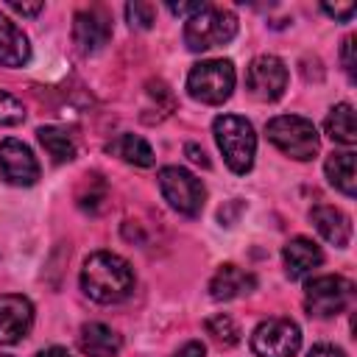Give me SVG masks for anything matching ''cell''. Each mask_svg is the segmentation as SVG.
<instances>
[{"label":"cell","mask_w":357,"mask_h":357,"mask_svg":"<svg viewBox=\"0 0 357 357\" xmlns=\"http://www.w3.org/2000/svg\"><path fill=\"white\" fill-rule=\"evenodd\" d=\"M354 304V282L346 276H315L304 287V307L315 318H332Z\"/></svg>","instance_id":"obj_6"},{"label":"cell","mask_w":357,"mask_h":357,"mask_svg":"<svg viewBox=\"0 0 357 357\" xmlns=\"http://www.w3.org/2000/svg\"><path fill=\"white\" fill-rule=\"evenodd\" d=\"M329 17H335V20H351L354 17V11H357V6L354 3H346V6H329V3H324L321 6Z\"/></svg>","instance_id":"obj_27"},{"label":"cell","mask_w":357,"mask_h":357,"mask_svg":"<svg viewBox=\"0 0 357 357\" xmlns=\"http://www.w3.org/2000/svg\"><path fill=\"white\" fill-rule=\"evenodd\" d=\"M324 170H326V178H329V184L335 190H340L343 195L354 198V192H357L354 181L357 178H354V153L351 151H335V153H329Z\"/></svg>","instance_id":"obj_18"},{"label":"cell","mask_w":357,"mask_h":357,"mask_svg":"<svg viewBox=\"0 0 357 357\" xmlns=\"http://www.w3.org/2000/svg\"><path fill=\"white\" fill-rule=\"evenodd\" d=\"M282 259H284V273L290 279H301L304 273H310L324 262V254L310 237H293L282 248Z\"/></svg>","instance_id":"obj_15"},{"label":"cell","mask_w":357,"mask_h":357,"mask_svg":"<svg viewBox=\"0 0 357 357\" xmlns=\"http://www.w3.org/2000/svg\"><path fill=\"white\" fill-rule=\"evenodd\" d=\"M204 6H206V3H170L167 8H170L173 14H178V17H187V20H190V17L198 14Z\"/></svg>","instance_id":"obj_30"},{"label":"cell","mask_w":357,"mask_h":357,"mask_svg":"<svg viewBox=\"0 0 357 357\" xmlns=\"http://www.w3.org/2000/svg\"><path fill=\"white\" fill-rule=\"evenodd\" d=\"M36 357H73L67 349H61V346H50V349H42V351H36Z\"/></svg>","instance_id":"obj_33"},{"label":"cell","mask_w":357,"mask_h":357,"mask_svg":"<svg viewBox=\"0 0 357 357\" xmlns=\"http://www.w3.org/2000/svg\"><path fill=\"white\" fill-rule=\"evenodd\" d=\"M206 354V346L201 343V340H190V343H184L176 354H170V357H204Z\"/></svg>","instance_id":"obj_29"},{"label":"cell","mask_w":357,"mask_h":357,"mask_svg":"<svg viewBox=\"0 0 357 357\" xmlns=\"http://www.w3.org/2000/svg\"><path fill=\"white\" fill-rule=\"evenodd\" d=\"M212 134L215 142L229 165L231 173L243 176L254 167V156H257V134L254 126L240 117V114H220L212 123Z\"/></svg>","instance_id":"obj_2"},{"label":"cell","mask_w":357,"mask_h":357,"mask_svg":"<svg viewBox=\"0 0 357 357\" xmlns=\"http://www.w3.org/2000/svg\"><path fill=\"white\" fill-rule=\"evenodd\" d=\"M265 137L284 156L298 159V162L315 159V153L321 148V139H318V131H315L312 120L298 117V114H279V117L268 120L265 123Z\"/></svg>","instance_id":"obj_4"},{"label":"cell","mask_w":357,"mask_h":357,"mask_svg":"<svg viewBox=\"0 0 357 357\" xmlns=\"http://www.w3.org/2000/svg\"><path fill=\"white\" fill-rule=\"evenodd\" d=\"M257 287V276L226 262L215 271V276L209 279V296L215 301H231V298H240V296H248L251 290Z\"/></svg>","instance_id":"obj_14"},{"label":"cell","mask_w":357,"mask_h":357,"mask_svg":"<svg viewBox=\"0 0 357 357\" xmlns=\"http://www.w3.org/2000/svg\"><path fill=\"white\" fill-rule=\"evenodd\" d=\"M0 357H11V354H3V351H0Z\"/></svg>","instance_id":"obj_34"},{"label":"cell","mask_w":357,"mask_h":357,"mask_svg":"<svg viewBox=\"0 0 357 357\" xmlns=\"http://www.w3.org/2000/svg\"><path fill=\"white\" fill-rule=\"evenodd\" d=\"M234 81H237V73H234V64L229 59H206V61H198L190 70L187 92L198 103L220 106V103H226L231 98Z\"/></svg>","instance_id":"obj_5"},{"label":"cell","mask_w":357,"mask_h":357,"mask_svg":"<svg viewBox=\"0 0 357 357\" xmlns=\"http://www.w3.org/2000/svg\"><path fill=\"white\" fill-rule=\"evenodd\" d=\"M8 8L17 11V14H22V17H33V14H39L45 6H42V3H14V0H11Z\"/></svg>","instance_id":"obj_32"},{"label":"cell","mask_w":357,"mask_h":357,"mask_svg":"<svg viewBox=\"0 0 357 357\" xmlns=\"http://www.w3.org/2000/svg\"><path fill=\"white\" fill-rule=\"evenodd\" d=\"M343 70L354 81V36H346L343 39Z\"/></svg>","instance_id":"obj_26"},{"label":"cell","mask_w":357,"mask_h":357,"mask_svg":"<svg viewBox=\"0 0 357 357\" xmlns=\"http://www.w3.org/2000/svg\"><path fill=\"white\" fill-rule=\"evenodd\" d=\"M184 153L190 156V162H195V165H201V167H209V159H206V153H204V148H201V145L187 142V145H184Z\"/></svg>","instance_id":"obj_31"},{"label":"cell","mask_w":357,"mask_h":357,"mask_svg":"<svg viewBox=\"0 0 357 357\" xmlns=\"http://www.w3.org/2000/svg\"><path fill=\"white\" fill-rule=\"evenodd\" d=\"M36 139L42 142V148L47 151V156L56 162V165H64L75 156V139L70 131L59 128V126H42L36 131Z\"/></svg>","instance_id":"obj_21"},{"label":"cell","mask_w":357,"mask_h":357,"mask_svg":"<svg viewBox=\"0 0 357 357\" xmlns=\"http://www.w3.org/2000/svg\"><path fill=\"white\" fill-rule=\"evenodd\" d=\"M206 335H209L218 346H223V349H231V346L240 343V326H237L234 318L226 315V312H218V315L206 318Z\"/></svg>","instance_id":"obj_22"},{"label":"cell","mask_w":357,"mask_h":357,"mask_svg":"<svg viewBox=\"0 0 357 357\" xmlns=\"http://www.w3.org/2000/svg\"><path fill=\"white\" fill-rule=\"evenodd\" d=\"M92 187H95V173H92V176H84V190L78 192V206H81L84 212H100L103 204H106V198H109L106 181H100L98 190H92Z\"/></svg>","instance_id":"obj_23"},{"label":"cell","mask_w":357,"mask_h":357,"mask_svg":"<svg viewBox=\"0 0 357 357\" xmlns=\"http://www.w3.org/2000/svg\"><path fill=\"white\" fill-rule=\"evenodd\" d=\"M25 120V106L14 95L0 89V126H20Z\"/></svg>","instance_id":"obj_25"},{"label":"cell","mask_w":357,"mask_h":357,"mask_svg":"<svg viewBox=\"0 0 357 357\" xmlns=\"http://www.w3.org/2000/svg\"><path fill=\"white\" fill-rule=\"evenodd\" d=\"M245 86L257 100H279L287 89V64L273 53H259L245 70Z\"/></svg>","instance_id":"obj_9"},{"label":"cell","mask_w":357,"mask_h":357,"mask_svg":"<svg viewBox=\"0 0 357 357\" xmlns=\"http://www.w3.org/2000/svg\"><path fill=\"white\" fill-rule=\"evenodd\" d=\"M106 151L120 156L128 165H137V167H151L153 165V148L139 134H120L117 139H112L106 145Z\"/></svg>","instance_id":"obj_20"},{"label":"cell","mask_w":357,"mask_h":357,"mask_svg":"<svg viewBox=\"0 0 357 357\" xmlns=\"http://www.w3.org/2000/svg\"><path fill=\"white\" fill-rule=\"evenodd\" d=\"M310 220L326 243H332L337 248H346L351 243V218L343 209L329 206V204H318L310 209Z\"/></svg>","instance_id":"obj_13"},{"label":"cell","mask_w":357,"mask_h":357,"mask_svg":"<svg viewBox=\"0 0 357 357\" xmlns=\"http://www.w3.org/2000/svg\"><path fill=\"white\" fill-rule=\"evenodd\" d=\"M78 346H81V351L86 357H117L123 340H120V335L112 326H106L100 321H92V324L81 326Z\"/></svg>","instance_id":"obj_16"},{"label":"cell","mask_w":357,"mask_h":357,"mask_svg":"<svg viewBox=\"0 0 357 357\" xmlns=\"http://www.w3.org/2000/svg\"><path fill=\"white\" fill-rule=\"evenodd\" d=\"M126 20H128L131 28L148 31V28H153V22H156V6H153V3L134 0V3L126 6Z\"/></svg>","instance_id":"obj_24"},{"label":"cell","mask_w":357,"mask_h":357,"mask_svg":"<svg viewBox=\"0 0 357 357\" xmlns=\"http://www.w3.org/2000/svg\"><path fill=\"white\" fill-rule=\"evenodd\" d=\"M307 357H346V351L337 349V346H332V343H315L307 351Z\"/></svg>","instance_id":"obj_28"},{"label":"cell","mask_w":357,"mask_h":357,"mask_svg":"<svg viewBox=\"0 0 357 357\" xmlns=\"http://www.w3.org/2000/svg\"><path fill=\"white\" fill-rule=\"evenodd\" d=\"M81 290L98 304H120L134 293V268L112 251H95L84 259Z\"/></svg>","instance_id":"obj_1"},{"label":"cell","mask_w":357,"mask_h":357,"mask_svg":"<svg viewBox=\"0 0 357 357\" xmlns=\"http://www.w3.org/2000/svg\"><path fill=\"white\" fill-rule=\"evenodd\" d=\"M324 128L329 134V139L351 148L357 142V123H354V109L351 103H337L329 109L326 120H324Z\"/></svg>","instance_id":"obj_19"},{"label":"cell","mask_w":357,"mask_h":357,"mask_svg":"<svg viewBox=\"0 0 357 357\" xmlns=\"http://www.w3.org/2000/svg\"><path fill=\"white\" fill-rule=\"evenodd\" d=\"M257 357H293L301 349V329L290 318H268L251 332Z\"/></svg>","instance_id":"obj_8"},{"label":"cell","mask_w":357,"mask_h":357,"mask_svg":"<svg viewBox=\"0 0 357 357\" xmlns=\"http://www.w3.org/2000/svg\"><path fill=\"white\" fill-rule=\"evenodd\" d=\"M33 326V304L25 296L3 293L0 296V343L14 346L20 343Z\"/></svg>","instance_id":"obj_12"},{"label":"cell","mask_w":357,"mask_h":357,"mask_svg":"<svg viewBox=\"0 0 357 357\" xmlns=\"http://www.w3.org/2000/svg\"><path fill=\"white\" fill-rule=\"evenodd\" d=\"M0 173L14 187H31L39 181V162L25 142L8 137L0 142Z\"/></svg>","instance_id":"obj_10"},{"label":"cell","mask_w":357,"mask_h":357,"mask_svg":"<svg viewBox=\"0 0 357 357\" xmlns=\"http://www.w3.org/2000/svg\"><path fill=\"white\" fill-rule=\"evenodd\" d=\"M234 36H237V17H234V11L220 8V6H204L184 25V42L192 53L220 47V45L231 42Z\"/></svg>","instance_id":"obj_3"},{"label":"cell","mask_w":357,"mask_h":357,"mask_svg":"<svg viewBox=\"0 0 357 357\" xmlns=\"http://www.w3.org/2000/svg\"><path fill=\"white\" fill-rule=\"evenodd\" d=\"M159 190H162L165 201H167L176 212H181V215H187V218L201 215L204 201H206V190H204L201 178H195L190 170H184V167H178V165L162 167V170H159Z\"/></svg>","instance_id":"obj_7"},{"label":"cell","mask_w":357,"mask_h":357,"mask_svg":"<svg viewBox=\"0 0 357 357\" xmlns=\"http://www.w3.org/2000/svg\"><path fill=\"white\" fill-rule=\"evenodd\" d=\"M31 59V45L22 28L11 22L6 14H0V64L3 67H22Z\"/></svg>","instance_id":"obj_17"},{"label":"cell","mask_w":357,"mask_h":357,"mask_svg":"<svg viewBox=\"0 0 357 357\" xmlns=\"http://www.w3.org/2000/svg\"><path fill=\"white\" fill-rule=\"evenodd\" d=\"M109 39H112V17L103 8H84L73 17V42L84 56L98 53Z\"/></svg>","instance_id":"obj_11"}]
</instances>
